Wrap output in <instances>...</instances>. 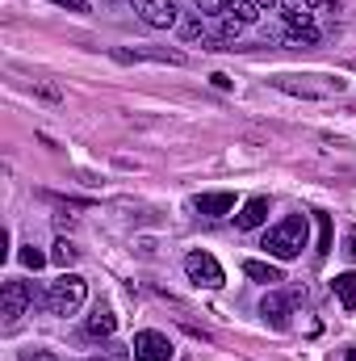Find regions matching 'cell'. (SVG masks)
<instances>
[{"mask_svg":"<svg viewBox=\"0 0 356 361\" xmlns=\"http://www.w3.org/2000/svg\"><path fill=\"white\" fill-rule=\"evenodd\" d=\"M310 244V214H285L281 223H272L265 231V248L272 261H293L302 257V248Z\"/></svg>","mask_w":356,"mask_h":361,"instance_id":"obj_1","label":"cell"},{"mask_svg":"<svg viewBox=\"0 0 356 361\" xmlns=\"http://www.w3.org/2000/svg\"><path fill=\"white\" fill-rule=\"evenodd\" d=\"M30 307H42V311H46V290H34V281L8 277V281L0 286V319H4V328L13 332Z\"/></svg>","mask_w":356,"mask_h":361,"instance_id":"obj_2","label":"cell"},{"mask_svg":"<svg viewBox=\"0 0 356 361\" xmlns=\"http://www.w3.org/2000/svg\"><path fill=\"white\" fill-rule=\"evenodd\" d=\"M84 298H89V281H84L80 273H72V269H63L51 286H46V311L59 315V319L76 315V311L84 307Z\"/></svg>","mask_w":356,"mask_h":361,"instance_id":"obj_3","label":"cell"},{"mask_svg":"<svg viewBox=\"0 0 356 361\" xmlns=\"http://www.w3.org/2000/svg\"><path fill=\"white\" fill-rule=\"evenodd\" d=\"M272 89L293 92V97H306V101H323V97L344 92L348 85H344L340 76H289V72H281V76H272Z\"/></svg>","mask_w":356,"mask_h":361,"instance_id":"obj_4","label":"cell"},{"mask_svg":"<svg viewBox=\"0 0 356 361\" xmlns=\"http://www.w3.org/2000/svg\"><path fill=\"white\" fill-rule=\"evenodd\" d=\"M184 277H189L193 286H201V290H222V286H227L222 265H218L210 252H201V248H193V252L184 257Z\"/></svg>","mask_w":356,"mask_h":361,"instance_id":"obj_5","label":"cell"},{"mask_svg":"<svg viewBox=\"0 0 356 361\" xmlns=\"http://www.w3.org/2000/svg\"><path fill=\"white\" fill-rule=\"evenodd\" d=\"M260 21V4L256 0H227L222 4V38H239V30H248V25H256Z\"/></svg>","mask_w":356,"mask_h":361,"instance_id":"obj_6","label":"cell"},{"mask_svg":"<svg viewBox=\"0 0 356 361\" xmlns=\"http://www.w3.org/2000/svg\"><path fill=\"white\" fill-rule=\"evenodd\" d=\"M134 361H168L172 357V341L164 336V332H155V328H143V332H134Z\"/></svg>","mask_w":356,"mask_h":361,"instance_id":"obj_7","label":"cell"},{"mask_svg":"<svg viewBox=\"0 0 356 361\" xmlns=\"http://www.w3.org/2000/svg\"><path fill=\"white\" fill-rule=\"evenodd\" d=\"M281 17H285V25L298 34V38H293V47H314V42H319L314 13H302V4H281Z\"/></svg>","mask_w":356,"mask_h":361,"instance_id":"obj_8","label":"cell"},{"mask_svg":"<svg viewBox=\"0 0 356 361\" xmlns=\"http://www.w3.org/2000/svg\"><path fill=\"white\" fill-rule=\"evenodd\" d=\"M134 4V13L151 25V30H172L180 17V8L172 4V0H130Z\"/></svg>","mask_w":356,"mask_h":361,"instance_id":"obj_9","label":"cell"},{"mask_svg":"<svg viewBox=\"0 0 356 361\" xmlns=\"http://www.w3.org/2000/svg\"><path fill=\"white\" fill-rule=\"evenodd\" d=\"M109 55H113L117 63H143V59H151V63H172V68H184V63H189L184 51H164V47H160V51H126V47H113Z\"/></svg>","mask_w":356,"mask_h":361,"instance_id":"obj_10","label":"cell"},{"mask_svg":"<svg viewBox=\"0 0 356 361\" xmlns=\"http://www.w3.org/2000/svg\"><path fill=\"white\" fill-rule=\"evenodd\" d=\"M260 315H265V324H272L276 332H285V328H289V315H293V302H289L285 294L268 290L265 298H260Z\"/></svg>","mask_w":356,"mask_h":361,"instance_id":"obj_11","label":"cell"},{"mask_svg":"<svg viewBox=\"0 0 356 361\" xmlns=\"http://www.w3.org/2000/svg\"><path fill=\"white\" fill-rule=\"evenodd\" d=\"M265 219H268V197L256 193V197H248V202L239 206L235 227H239V231H256V227H265Z\"/></svg>","mask_w":356,"mask_h":361,"instance_id":"obj_12","label":"cell"},{"mask_svg":"<svg viewBox=\"0 0 356 361\" xmlns=\"http://www.w3.org/2000/svg\"><path fill=\"white\" fill-rule=\"evenodd\" d=\"M197 214H205V219H222V214H231L235 210V193H227V189H218V193H197Z\"/></svg>","mask_w":356,"mask_h":361,"instance_id":"obj_13","label":"cell"},{"mask_svg":"<svg viewBox=\"0 0 356 361\" xmlns=\"http://www.w3.org/2000/svg\"><path fill=\"white\" fill-rule=\"evenodd\" d=\"M113 332H117V315H113L105 302H96V307H92V315H89V336H92V341H109Z\"/></svg>","mask_w":356,"mask_h":361,"instance_id":"obj_14","label":"cell"},{"mask_svg":"<svg viewBox=\"0 0 356 361\" xmlns=\"http://www.w3.org/2000/svg\"><path fill=\"white\" fill-rule=\"evenodd\" d=\"M331 294L344 302V311H356V273L352 269L336 273V277H331Z\"/></svg>","mask_w":356,"mask_h":361,"instance_id":"obj_15","label":"cell"},{"mask_svg":"<svg viewBox=\"0 0 356 361\" xmlns=\"http://www.w3.org/2000/svg\"><path fill=\"white\" fill-rule=\"evenodd\" d=\"M243 273H248L252 281H260V286H268V290H272L276 281H285V277H281V269H276L272 261H243Z\"/></svg>","mask_w":356,"mask_h":361,"instance_id":"obj_16","label":"cell"},{"mask_svg":"<svg viewBox=\"0 0 356 361\" xmlns=\"http://www.w3.org/2000/svg\"><path fill=\"white\" fill-rule=\"evenodd\" d=\"M51 261H55L59 269H72V265L80 261V248H76L68 235H59V240H55V248H51Z\"/></svg>","mask_w":356,"mask_h":361,"instance_id":"obj_17","label":"cell"},{"mask_svg":"<svg viewBox=\"0 0 356 361\" xmlns=\"http://www.w3.org/2000/svg\"><path fill=\"white\" fill-rule=\"evenodd\" d=\"M314 219H319V257H327L331 252V219L323 210H314Z\"/></svg>","mask_w":356,"mask_h":361,"instance_id":"obj_18","label":"cell"},{"mask_svg":"<svg viewBox=\"0 0 356 361\" xmlns=\"http://www.w3.org/2000/svg\"><path fill=\"white\" fill-rule=\"evenodd\" d=\"M180 38H184V42H197V38H205V21H201V13H197V17H189V21L180 25Z\"/></svg>","mask_w":356,"mask_h":361,"instance_id":"obj_19","label":"cell"},{"mask_svg":"<svg viewBox=\"0 0 356 361\" xmlns=\"http://www.w3.org/2000/svg\"><path fill=\"white\" fill-rule=\"evenodd\" d=\"M17 257H21V265H25V269H42V265L51 261V257H46V252H38L34 244H25V248H21Z\"/></svg>","mask_w":356,"mask_h":361,"instance_id":"obj_20","label":"cell"},{"mask_svg":"<svg viewBox=\"0 0 356 361\" xmlns=\"http://www.w3.org/2000/svg\"><path fill=\"white\" fill-rule=\"evenodd\" d=\"M34 92H38L42 101H51V105H59V101H63V89H59V85H51V80H34Z\"/></svg>","mask_w":356,"mask_h":361,"instance_id":"obj_21","label":"cell"},{"mask_svg":"<svg viewBox=\"0 0 356 361\" xmlns=\"http://www.w3.org/2000/svg\"><path fill=\"white\" fill-rule=\"evenodd\" d=\"M17 357L21 361H59V353H51V349H21Z\"/></svg>","mask_w":356,"mask_h":361,"instance_id":"obj_22","label":"cell"},{"mask_svg":"<svg viewBox=\"0 0 356 361\" xmlns=\"http://www.w3.org/2000/svg\"><path fill=\"white\" fill-rule=\"evenodd\" d=\"M197 8H201V17H222V4L227 0H193Z\"/></svg>","mask_w":356,"mask_h":361,"instance_id":"obj_23","label":"cell"},{"mask_svg":"<svg viewBox=\"0 0 356 361\" xmlns=\"http://www.w3.org/2000/svg\"><path fill=\"white\" fill-rule=\"evenodd\" d=\"M51 4H59V8H72V13H89L92 0H51Z\"/></svg>","mask_w":356,"mask_h":361,"instance_id":"obj_24","label":"cell"},{"mask_svg":"<svg viewBox=\"0 0 356 361\" xmlns=\"http://www.w3.org/2000/svg\"><path fill=\"white\" fill-rule=\"evenodd\" d=\"M344 257H348V261H356V227L344 235Z\"/></svg>","mask_w":356,"mask_h":361,"instance_id":"obj_25","label":"cell"},{"mask_svg":"<svg viewBox=\"0 0 356 361\" xmlns=\"http://www.w3.org/2000/svg\"><path fill=\"white\" fill-rule=\"evenodd\" d=\"M55 223H59V231H72V227H76V219H72V214H55Z\"/></svg>","mask_w":356,"mask_h":361,"instance_id":"obj_26","label":"cell"},{"mask_svg":"<svg viewBox=\"0 0 356 361\" xmlns=\"http://www.w3.org/2000/svg\"><path fill=\"white\" fill-rule=\"evenodd\" d=\"M210 80H214V89H231V76H222V72H214Z\"/></svg>","mask_w":356,"mask_h":361,"instance_id":"obj_27","label":"cell"},{"mask_svg":"<svg viewBox=\"0 0 356 361\" xmlns=\"http://www.w3.org/2000/svg\"><path fill=\"white\" fill-rule=\"evenodd\" d=\"M306 4H319V8H340V0H306Z\"/></svg>","mask_w":356,"mask_h":361,"instance_id":"obj_28","label":"cell"},{"mask_svg":"<svg viewBox=\"0 0 356 361\" xmlns=\"http://www.w3.org/2000/svg\"><path fill=\"white\" fill-rule=\"evenodd\" d=\"M256 4H260V8H276V0H256Z\"/></svg>","mask_w":356,"mask_h":361,"instance_id":"obj_29","label":"cell"},{"mask_svg":"<svg viewBox=\"0 0 356 361\" xmlns=\"http://www.w3.org/2000/svg\"><path fill=\"white\" fill-rule=\"evenodd\" d=\"M84 361H117V357H84Z\"/></svg>","mask_w":356,"mask_h":361,"instance_id":"obj_30","label":"cell"},{"mask_svg":"<svg viewBox=\"0 0 356 361\" xmlns=\"http://www.w3.org/2000/svg\"><path fill=\"white\" fill-rule=\"evenodd\" d=\"M285 4H302V0H285Z\"/></svg>","mask_w":356,"mask_h":361,"instance_id":"obj_31","label":"cell"}]
</instances>
